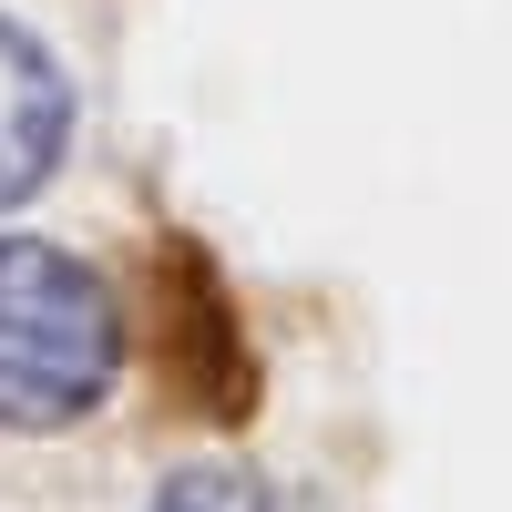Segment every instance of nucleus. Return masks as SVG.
<instances>
[{
  "instance_id": "nucleus-1",
  "label": "nucleus",
  "mask_w": 512,
  "mask_h": 512,
  "mask_svg": "<svg viewBox=\"0 0 512 512\" xmlns=\"http://www.w3.org/2000/svg\"><path fill=\"white\" fill-rule=\"evenodd\" d=\"M123 369V308L103 267L52 236H0V431H72Z\"/></svg>"
},
{
  "instance_id": "nucleus-2",
  "label": "nucleus",
  "mask_w": 512,
  "mask_h": 512,
  "mask_svg": "<svg viewBox=\"0 0 512 512\" xmlns=\"http://www.w3.org/2000/svg\"><path fill=\"white\" fill-rule=\"evenodd\" d=\"M144 328H154V390L185 420H256V349H246V308L226 267L195 236H154L144 246Z\"/></svg>"
},
{
  "instance_id": "nucleus-3",
  "label": "nucleus",
  "mask_w": 512,
  "mask_h": 512,
  "mask_svg": "<svg viewBox=\"0 0 512 512\" xmlns=\"http://www.w3.org/2000/svg\"><path fill=\"white\" fill-rule=\"evenodd\" d=\"M62 144H72V82L11 11H0V205L52 185Z\"/></svg>"
},
{
  "instance_id": "nucleus-4",
  "label": "nucleus",
  "mask_w": 512,
  "mask_h": 512,
  "mask_svg": "<svg viewBox=\"0 0 512 512\" xmlns=\"http://www.w3.org/2000/svg\"><path fill=\"white\" fill-rule=\"evenodd\" d=\"M144 512H287L256 472H236V461H185V472H164Z\"/></svg>"
}]
</instances>
